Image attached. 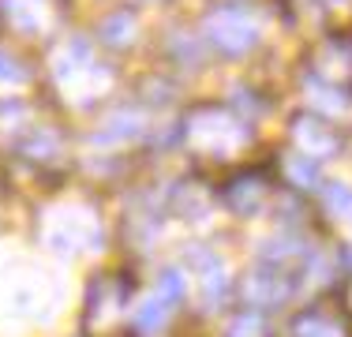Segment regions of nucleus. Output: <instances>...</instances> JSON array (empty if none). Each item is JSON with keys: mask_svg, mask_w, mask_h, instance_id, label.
Segmentation results:
<instances>
[{"mask_svg": "<svg viewBox=\"0 0 352 337\" xmlns=\"http://www.w3.org/2000/svg\"><path fill=\"white\" fill-rule=\"evenodd\" d=\"M49 79L53 90L68 105L87 109L113 87V67L94 53V45L82 38H64L60 45L49 53Z\"/></svg>", "mask_w": 352, "mask_h": 337, "instance_id": "nucleus-1", "label": "nucleus"}, {"mask_svg": "<svg viewBox=\"0 0 352 337\" xmlns=\"http://www.w3.org/2000/svg\"><path fill=\"white\" fill-rule=\"evenodd\" d=\"M251 139V128L240 113L221 105H195L184 116V142L195 157H236Z\"/></svg>", "mask_w": 352, "mask_h": 337, "instance_id": "nucleus-2", "label": "nucleus"}, {"mask_svg": "<svg viewBox=\"0 0 352 337\" xmlns=\"http://www.w3.org/2000/svg\"><path fill=\"white\" fill-rule=\"evenodd\" d=\"M128 303H131V281L120 270H105L90 281L87 307H82V326L90 337H116L128 323Z\"/></svg>", "mask_w": 352, "mask_h": 337, "instance_id": "nucleus-3", "label": "nucleus"}, {"mask_svg": "<svg viewBox=\"0 0 352 337\" xmlns=\"http://www.w3.org/2000/svg\"><path fill=\"white\" fill-rule=\"evenodd\" d=\"M206 41L225 56H244L258 45V19L248 4H225L214 8L203 23Z\"/></svg>", "mask_w": 352, "mask_h": 337, "instance_id": "nucleus-4", "label": "nucleus"}, {"mask_svg": "<svg viewBox=\"0 0 352 337\" xmlns=\"http://www.w3.org/2000/svg\"><path fill=\"white\" fill-rule=\"evenodd\" d=\"M0 12L19 38H45L60 27V0H4Z\"/></svg>", "mask_w": 352, "mask_h": 337, "instance_id": "nucleus-5", "label": "nucleus"}, {"mask_svg": "<svg viewBox=\"0 0 352 337\" xmlns=\"http://www.w3.org/2000/svg\"><path fill=\"white\" fill-rule=\"evenodd\" d=\"M56 221H60V232H49V248L56 251H79V248H90L87 240H94V236H102V225H98V217L90 214V210L82 206H64V210H53Z\"/></svg>", "mask_w": 352, "mask_h": 337, "instance_id": "nucleus-6", "label": "nucleus"}, {"mask_svg": "<svg viewBox=\"0 0 352 337\" xmlns=\"http://www.w3.org/2000/svg\"><path fill=\"white\" fill-rule=\"evenodd\" d=\"M292 142L300 146V154L307 157H330L341 150V139L338 131L330 128L326 120H318V116H292Z\"/></svg>", "mask_w": 352, "mask_h": 337, "instance_id": "nucleus-7", "label": "nucleus"}, {"mask_svg": "<svg viewBox=\"0 0 352 337\" xmlns=\"http://www.w3.org/2000/svg\"><path fill=\"white\" fill-rule=\"evenodd\" d=\"M266 195H270V188H266V180L258 173H240V176H232V180L221 188L225 206H229L232 214H240V217L255 214V210L266 202Z\"/></svg>", "mask_w": 352, "mask_h": 337, "instance_id": "nucleus-8", "label": "nucleus"}, {"mask_svg": "<svg viewBox=\"0 0 352 337\" xmlns=\"http://www.w3.org/2000/svg\"><path fill=\"white\" fill-rule=\"evenodd\" d=\"M19 154L41 168H53L64 162V135L56 128H30L19 142Z\"/></svg>", "mask_w": 352, "mask_h": 337, "instance_id": "nucleus-9", "label": "nucleus"}, {"mask_svg": "<svg viewBox=\"0 0 352 337\" xmlns=\"http://www.w3.org/2000/svg\"><path fill=\"white\" fill-rule=\"evenodd\" d=\"M311 72L322 79V87H341L345 72H352V49L338 41H322L311 56Z\"/></svg>", "mask_w": 352, "mask_h": 337, "instance_id": "nucleus-10", "label": "nucleus"}, {"mask_svg": "<svg viewBox=\"0 0 352 337\" xmlns=\"http://www.w3.org/2000/svg\"><path fill=\"white\" fill-rule=\"evenodd\" d=\"M135 34H139V19L128 8H116V12H109L105 19L98 23V41L109 49H128L131 41H135Z\"/></svg>", "mask_w": 352, "mask_h": 337, "instance_id": "nucleus-11", "label": "nucleus"}, {"mask_svg": "<svg viewBox=\"0 0 352 337\" xmlns=\"http://www.w3.org/2000/svg\"><path fill=\"white\" fill-rule=\"evenodd\" d=\"M285 292L281 277L274 274V270H258V274H251L244 281V300L251 307H266V303H278Z\"/></svg>", "mask_w": 352, "mask_h": 337, "instance_id": "nucleus-12", "label": "nucleus"}, {"mask_svg": "<svg viewBox=\"0 0 352 337\" xmlns=\"http://www.w3.org/2000/svg\"><path fill=\"white\" fill-rule=\"evenodd\" d=\"M142 128H146V124H142L139 109H116L105 120L102 139H135V135H142Z\"/></svg>", "mask_w": 352, "mask_h": 337, "instance_id": "nucleus-13", "label": "nucleus"}, {"mask_svg": "<svg viewBox=\"0 0 352 337\" xmlns=\"http://www.w3.org/2000/svg\"><path fill=\"white\" fill-rule=\"evenodd\" d=\"M285 176H289V184H296V188H315V184H318V165H315V157L300 154V150L285 154Z\"/></svg>", "mask_w": 352, "mask_h": 337, "instance_id": "nucleus-14", "label": "nucleus"}, {"mask_svg": "<svg viewBox=\"0 0 352 337\" xmlns=\"http://www.w3.org/2000/svg\"><path fill=\"white\" fill-rule=\"evenodd\" d=\"M169 311H173V303H165V300L154 292V296H150V300L139 307V315H135V330H139L142 337H150L154 330H162V326H165Z\"/></svg>", "mask_w": 352, "mask_h": 337, "instance_id": "nucleus-15", "label": "nucleus"}, {"mask_svg": "<svg viewBox=\"0 0 352 337\" xmlns=\"http://www.w3.org/2000/svg\"><path fill=\"white\" fill-rule=\"evenodd\" d=\"M23 79H27L23 64L15 61V56H8L4 49H0V83H23Z\"/></svg>", "mask_w": 352, "mask_h": 337, "instance_id": "nucleus-16", "label": "nucleus"}, {"mask_svg": "<svg viewBox=\"0 0 352 337\" xmlns=\"http://www.w3.org/2000/svg\"><path fill=\"white\" fill-rule=\"evenodd\" d=\"M150 4H154V0H150Z\"/></svg>", "mask_w": 352, "mask_h": 337, "instance_id": "nucleus-17", "label": "nucleus"}]
</instances>
